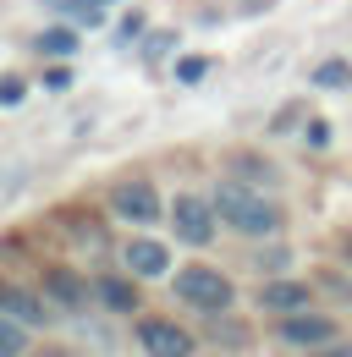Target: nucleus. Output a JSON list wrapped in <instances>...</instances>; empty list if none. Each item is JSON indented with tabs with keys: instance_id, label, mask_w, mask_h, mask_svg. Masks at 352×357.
Here are the masks:
<instances>
[{
	"instance_id": "f257e3e1",
	"label": "nucleus",
	"mask_w": 352,
	"mask_h": 357,
	"mask_svg": "<svg viewBox=\"0 0 352 357\" xmlns=\"http://www.w3.org/2000/svg\"><path fill=\"white\" fill-rule=\"evenodd\" d=\"M215 215L226 225H237V231H248V236H270L275 225H281V209L254 192V187H242V181H220L215 187Z\"/></svg>"
},
{
	"instance_id": "f03ea898",
	"label": "nucleus",
	"mask_w": 352,
	"mask_h": 357,
	"mask_svg": "<svg viewBox=\"0 0 352 357\" xmlns=\"http://www.w3.org/2000/svg\"><path fill=\"white\" fill-rule=\"evenodd\" d=\"M176 297L193 303V308H204V313H220V308H231V280H226L220 269L193 264V269L176 275Z\"/></svg>"
},
{
	"instance_id": "7ed1b4c3",
	"label": "nucleus",
	"mask_w": 352,
	"mask_h": 357,
	"mask_svg": "<svg viewBox=\"0 0 352 357\" xmlns=\"http://www.w3.org/2000/svg\"><path fill=\"white\" fill-rule=\"evenodd\" d=\"M171 225L182 242H193V248H204L210 236H215V204H204V198H193V192H182L171 204Z\"/></svg>"
},
{
	"instance_id": "20e7f679",
	"label": "nucleus",
	"mask_w": 352,
	"mask_h": 357,
	"mask_svg": "<svg viewBox=\"0 0 352 357\" xmlns=\"http://www.w3.org/2000/svg\"><path fill=\"white\" fill-rule=\"evenodd\" d=\"M138 341H143L149 357H193V335L176 330L171 319H143L138 324Z\"/></svg>"
},
{
	"instance_id": "39448f33",
	"label": "nucleus",
	"mask_w": 352,
	"mask_h": 357,
	"mask_svg": "<svg viewBox=\"0 0 352 357\" xmlns=\"http://www.w3.org/2000/svg\"><path fill=\"white\" fill-rule=\"evenodd\" d=\"M110 204H116V215H122V220H138V225L160 220V198H154V187H149V181H122V187L110 192Z\"/></svg>"
},
{
	"instance_id": "423d86ee",
	"label": "nucleus",
	"mask_w": 352,
	"mask_h": 357,
	"mask_svg": "<svg viewBox=\"0 0 352 357\" xmlns=\"http://www.w3.org/2000/svg\"><path fill=\"white\" fill-rule=\"evenodd\" d=\"M281 335H286L292 347H319V341H330V335H336V324H330V319H319V313H292V319L281 324Z\"/></svg>"
},
{
	"instance_id": "0eeeda50",
	"label": "nucleus",
	"mask_w": 352,
	"mask_h": 357,
	"mask_svg": "<svg viewBox=\"0 0 352 357\" xmlns=\"http://www.w3.org/2000/svg\"><path fill=\"white\" fill-rule=\"evenodd\" d=\"M166 248L160 242H127V269L132 275H166Z\"/></svg>"
},
{
	"instance_id": "6e6552de",
	"label": "nucleus",
	"mask_w": 352,
	"mask_h": 357,
	"mask_svg": "<svg viewBox=\"0 0 352 357\" xmlns=\"http://www.w3.org/2000/svg\"><path fill=\"white\" fill-rule=\"evenodd\" d=\"M0 313H11L22 324H44V303L28 297V291H17V286H0Z\"/></svg>"
},
{
	"instance_id": "1a4fd4ad",
	"label": "nucleus",
	"mask_w": 352,
	"mask_h": 357,
	"mask_svg": "<svg viewBox=\"0 0 352 357\" xmlns=\"http://www.w3.org/2000/svg\"><path fill=\"white\" fill-rule=\"evenodd\" d=\"M259 303H264V308H275V313L308 308V286H292V280H275V286H264V291H259Z\"/></svg>"
},
{
	"instance_id": "9d476101",
	"label": "nucleus",
	"mask_w": 352,
	"mask_h": 357,
	"mask_svg": "<svg viewBox=\"0 0 352 357\" xmlns=\"http://www.w3.org/2000/svg\"><path fill=\"white\" fill-rule=\"evenodd\" d=\"M50 6H55V11H66V17H78V22H88V28L105 17V11H99L105 0H50Z\"/></svg>"
},
{
	"instance_id": "9b49d317",
	"label": "nucleus",
	"mask_w": 352,
	"mask_h": 357,
	"mask_svg": "<svg viewBox=\"0 0 352 357\" xmlns=\"http://www.w3.org/2000/svg\"><path fill=\"white\" fill-rule=\"evenodd\" d=\"M50 291H55L66 308H83V303H88V291L78 286V280H72V275H50Z\"/></svg>"
},
{
	"instance_id": "f8f14e48",
	"label": "nucleus",
	"mask_w": 352,
	"mask_h": 357,
	"mask_svg": "<svg viewBox=\"0 0 352 357\" xmlns=\"http://www.w3.org/2000/svg\"><path fill=\"white\" fill-rule=\"evenodd\" d=\"M28 347V335H22V324H11L6 313H0V357H22Z\"/></svg>"
},
{
	"instance_id": "ddd939ff",
	"label": "nucleus",
	"mask_w": 352,
	"mask_h": 357,
	"mask_svg": "<svg viewBox=\"0 0 352 357\" xmlns=\"http://www.w3.org/2000/svg\"><path fill=\"white\" fill-rule=\"evenodd\" d=\"M99 297H105V308H122V313H127L132 303H138L127 280H99Z\"/></svg>"
},
{
	"instance_id": "4468645a",
	"label": "nucleus",
	"mask_w": 352,
	"mask_h": 357,
	"mask_svg": "<svg viewBox=\"0 0 352 357\" xmlns=\"http://www.w3.org/2000/svg\"><path fill=\"white\" fill-rule=\"evenodd\" d=\"M39 50H44V55H72V50H78V39H72L66 28H55V33H44V39H39Z\"/></svg>"
},
{
	"instance_id": "2eb2a0df",
	"label": "nucleus",
	"mask_w": 352,
	"mask_h": 357,
	"mask_svg": "<svg viewBox=\"0 0 352 357\" xmlns=\"http://www.w3.org/2000/svg\"><path fill=\"white\" fill-rule=\"evenodd\" d=\"M319 83H325V89H336V83H347V66H342V61H330V66H319Z\"/></svg>"
},
{
	"instance_id": "dca6fc26",
	"label": "nucleus",
	"mask_w": 352,
	"mask_h": 357,
	"mask_svg": "<svg viewBox=\"0 0 352 357\" xmlns=\"http://www.w3.org/2000/svg\"><path fill=\"white\" fill-rule=\"evenodd\" d=\"M17 99H22V83H17V77H6V83H0V105H17Z\"/></svg>"
},
{
	"instance_id": "f3484780",
	"label": "nucleus",
	"mask_w": 352,
	"mask_h": 357,
	"mask_svg": "<svg viewBox=\"0 0 352 357\" xmlns=\"http://www.w3.org/2000/svg\"><path fill=\"white\" fill-rule=\"evenodd\" d=\"M308 143H314V149H325V143H330V127H325V121H314V127H308Z\"/></svg>"
},
{
	"instance_id": "a211bd4d",
	"label": "nucleus",
	"mask_w": 352,
	"mask_h": 357,
	"mask_svg": "<svg viewBox=\"0 0 352 357\" xmlns=\"http://www.w3.org/2000/svg\"><path fill=\"white\" fill-rule=\"evenodd\" d=\"M319 357H352V347H336V352H319Z\"/></svg>"
}]
</instances>
